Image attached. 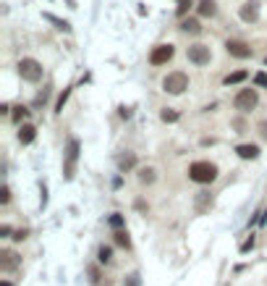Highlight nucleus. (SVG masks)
<instances>
[{"mask_svg": "<svg viewBox=\"0 0 267 286\" xmlns=\"http://www.w3.org/2000/svg\"><path fill=\"white\" fill-rule=\"evenodd\" d=\"M14 239H16V242H21V239H27V231H16V234H14Z\"/></svg>", "mask_w": 267, "mask_h": 286, "instance_id": "obj_31", "label": "nucleus"}, {"mask_svg": "<svg viewBox=\"0 0 267 286\" xmlns=\"http://www.w3.org/2000/svg\"><path fill=\"white\" fill-rule=\"evenodd\" d=\"M34 136H37V129H34L32 123H24V126L19 129V142H21V145H32Z\"/></svg>", "mask_w": 267, "mask_h": 286, "instance_id": "obj_11", "label": "nucleus"}, {"mask_svg": "<svg viewBox=\"0 0 267 286\" xmlns=\"http://www.w3.org/2000/svg\"><path fill=\"white\" fill-rule=\"evenodd\" d=\"M210 58H212V53H210V48H207V45H191L189 48V61L194 63V66H207L210 63Z\"/></svg>", "mask_w": 267, "mask_h": 286, "instance_id": "obj_5", "label": "nucleus"}, {"mask_svg": "<svg viewBox=\"0 0 267 286\" xmlns=\"http://www.w3.org/2000/svg\"><path fill=\"white\" fill-rule=\"evenodd\" d=\"M121 118H131V108H121Z\"/></svg>", "mask_w": 267, "mask_h": 286, "instance_id": "obj_30", "label": "nucleus"}, {"mask_svg": "<svg viewBox=\"0 0 267 286\" xmlns=\"http://www.w3.org/2000/svg\"><path fill=\"white\" fill-rule=\"evenodd\" d=\"M19 76L24 79V82H40L42 79V63L34 61V58H21L19 61Z\"/></svg>", "mask_w": 267, "mask_h": 286, "instance_id": "obj_3", "label": "nucleus"}, {"mask_svg": "<svg viewBox=\"0 0 267 286\" xmlns=\"http://www.w3.org/2000/svg\"><path fill=\"white\" fill-rule=\"evenodd\" d=\"M68 95H71V92H68V89H63V95L58 97V105H55V110H63V102L68 100Z\"/></svg>", "mask_w": 267, "mask_h": 286, "instance_id": "obj_25", "label": "nucleus"}, {"mask_svg": "<svg viewBox=\"0 0 267 286\" xmlns=\"http://www.w3.org/2000/svg\"><path fill=\"white\" fill-rule=\"evenodd\" d=\"M173 55H176V48H173V45H157V48L149 53V63H152V66H162V63H168Z\"/></svg>", "mask_w": 267, "mask_h": 286, "instance_id": "obj_6", "label": "nucleus"}, {"mask_svg": "<svg viewBox=\"0 0 267 286\" xmlns=\"http://www.w3.org/2000/svg\"><path fill=\"white\" fill-rule=\"evenodd\" d=\"M225 50L233 55V58H251V48L241 40H228L225 42Z\"/></svg>", "mask_w": 267, "mask_h": 286, "instance_id": "obj_7", "label": "nucleus"}, {"mask_svg": "<svg viewBox=\"0 0 267 286\" xmlns=\"http://www.w3.org/2000/svg\"><path fill=\"white\" fill-rule=\"evenodd\" d=\"M246 76H249V71H233V74L225 76V84H238V82H243Z\"/></svg>", "mask_w": 267, "mask_h": 286, "instance_id": "obj_17", "label": "nucleus"}, {"mask_svg": "<svg viewBox=\"0 0 267 286\" xmlns=\"http://www.w3.org/2000/svg\"><path fill=\"white\" fill-rule=\"evenodd\" d=\"M181 32H186V34H199L202 27H199V21H196V19H183Z\"/></svg>", "mask_w": 267, "mask_h": 286, "instance_id": "obj_14", "label": "nucleus"}, {"mask_svg": "<svg viewBox=\"0 0 267 286\" xmlns=\"http://www.w3.org/2000/svg\"><path fill=\"white\" fill-rule=\"evenodd\" d=\"M19 255H14V252H8V249H3L0 252V268L3 270H14V268H19Z\"/></svg>", "mask_w": 267, "mask_h": 286, "instance_id": "obj_10", "label": "nucleus"}, {"mask_svg": "<svg viewBox=\"0 0 267 286\" xmlns=\"http://www.w3.org/2000/svg\"><path fill=\"white\" fill-rule=\"evenodd\" d=\"M131 166H134V155H126V158H121V171L131 168Z\"/></svg>", "mask_w": 267, "mask_h": 286, "instance_id": "obj_24", "label": "nucleus"}, {"mask_svg": "<svg viewBox=\"0 0 267 286\" xmlns=\"http://www.w3.org/2000/svg\"><path fill=\"white\" fill-rule=\"evenodd\" d=\"M110 223H113L115 228H121V226H123V218H121V215H118V213H115V215H113V218H110Z\"/></svg>", "mask_w": 267, "mask_h": 286, "instance_id": "obj_27", "label": "nucleus"}, {"mask_svg": "<svg viewBox=\"0 0 267 286\" xmlns=\"http://www.w3.org/2000/svg\"><path fill=\"white\" fill-rule=\"evenodd\" d=\"M254 247V236L249 239V242H243V247H241V252H249V249Z\"/></svg>", "mask_w": 267, "mask_h": 286, "instance_id": "obj_28", "label": "nucleus"}, {"mask_svg": "<svg viewBox=\"0 0 267 286\" xmlns=\"http://www.w3.org/2000/svg\"><path fill=\"white\" fill-rule=\"evenodd\" d=\"M215 14H217V3H215V0H202V3H199V16L212 19Z\"/></svg>", "mask_w": 267, "mask_h": 286, "instance_id": "obj_13", "label": "nucleus"}, {"mask_svg": "<svg viewBox=\"0 0 267 286\" xmlns=\"http://www.w3.org/2000/svg\"><path fill=\"white\" fill-rule=\"evenodd\" d=\"M160 118L165 121V123H176V121H178V113H176V110H170V108H165V110L160 113Z\"/></svg>", "mask_w": 267, "mask_h": 286, "instance_id": "obj_19", "label": "nucleus"}, {"mask_svg": "<svg viewBox=\"0 0 267 286\" xmlns=\"http://www.w3.org/2000/svg\"><path fill=\"white\" fill-rule=\"evenodd\" d=\"M0 113H3V116H8V113H11V108H8V102H3V105H0Z\"/></svg>", "mask_w": 267, "mask_h": 286, "instance_id": "obj_32", "label": "nucleus"}, {"mask_svg": "<svg viewBox=\"0 0 267 286\" xmlns=\"http://www.w3.org/2000/svg\"><path fill=\"white\" fill-rule=\"evenodd\" d=\"M50 21H55V24H58V29H66L68 32V21H61V19H55V16H48Z\"/></svg>", "mask_w": 267, "mask_h": 286, "instance_id": "obj_26", "label": "nucleus"}, {"mask_svg": "<svg viewBox=\"0 0 267 286\" xmlns=\"http://www.w3.org/2000/svg\"><path fill=\"white\" fill-rule=\"evenodd\" d=\"M178 3H186V0H178Z\"/></svg>", "mask_w": 267, "mask_h": 286, "instance_id": "obj_35", "label": "nucleus"}, {"mask_svg": "<svg viewBox=\"0 0 267 286\" xmlns=\"http://www.w3.org/2000/svg\"><path fill=\"white\" fill-rule=\"evenodd\" d=\"M136 176H139V181H142V184H152V181L157 179V176H155V168H149V166H147V168H139Z\"/></svg>", "mask_w": 267, "mask_h": 286, "instance_id": "obj_15", "label": "nucleus"}, {"mask_svg": "<svg viewBox=\"0 0 267 286\" xmlns=\"http://www.w3.org/2000/svg\"><path fill=\"white\" fill-rule=\"evenodd\" d=\"M115 244H118V247H123V249H129V247H131V239H129V234H126V231H115Z\"/></svg>", "mask_w": 267, "mask_h": 286, "instance_id": "obj_18", "label": "nucleus"}, {"mask_svg": "<svg viewBox=\"0 0 267 286\" xmlns=\"http://www.w3.org/2000/svg\"><path fill=\"white\" fill-rule=\"evenodd\" d=\"M257 84L259 87H267V74H257Z\"/></svg>", "mask_w": 267, "mask_h": 286, "instance_id": "obj_29", "label": "nucleus"}, {"mask_svg": "<svg viewBox=\"0 0 267 286\" xmlns=\"http://www.w3.org/2000/svg\"><path fill=\"white\" fill-rule=\"evenodd\" d=\"M236 153H238V158H243V160H254V158L259 155V147H257V145H238Z\"/></svg>", "mask_w": 267, "mask_h": 286, "instance_id": "obj_12", "label": "nucleus"}, {"mask_svg": "<svg viewBox=\"0 0 267 286\" xmlns=\"http://www.w3.org/2000/svg\"><path fill=\"white\" fill-rule=\"evenodd\" d=\"M29 116V110L24 108V105H19V108H14V121H21V118H27Z\"/></svg>", "mask_w": 267, "mask_h": 286, "instance_id": "obj_21", "label": "nucleus"}, {"mask_svg": "<svg viewBox=\"0 0 267 286\" xmlns=\"http://www.w3.org/2000/svg\"><path fill=\"white\" fill-rule=\"evenodd\" d=\"M257 102H259V97H257V92L254 89H241V92L236 95V100H233V105H236V110H254L257 108Z\"/></svg>", "mask_w": 267, "mask_h": 286, "instance_id": "obj_4", "label": "nucleus"}, {"mask_svg": "<svg viewBox=\"0 0 267 286\" xmlns=\"http://www.w3.org/2000/svg\"><path fill=\"white\" fill-rule=\"evenodd\" d=\"M162 89H165L168 95H183L189 89V76L183 71H173L162 79Z\"/></svg>", "mask_w": 267, "mask_h": 286, "instance_id": "obj_2", "label": "nucleus"}, {"mask_svg": "<svg viewBox=\"0 0 267 286\" xmlns=\"http://www.w3.org/2000/svg\"><path fill=\"white\" fill-rule=\"evenodd\" d=\"M76 158H79V142L71 139V142H68V160H66V176H68V179L74 176V163H76Z\"/></svg>", "mask_w": 267, "mask_h": 286, "instance_id": "obj_9", "label": "nucleus"}, {"mask_svg": "<svg viewBox=\"0 0 267 286\" xmlns=\"http://www.w3.org/2000/svg\"><path fill=\"white\" fill-rule=\"evenodd\" d=\"M0 286H11V283H8V281H3V283H0Z\"/></svg>", "mask_w": 267, "mask_h": 286, "instance_id": "obj_34", "label": "nucleus"}, {"mask_svg": "<svg viewBox=\"0 0 267 286\" xmlns=\"http://www.w3.org/2000/svg\"><path fill=\"white\" fill-rule=\"evenodd\" d=\"M123 286H142V281H139V276H136V273H131V276H126Z\"/></svg>", "mask_w": 267, "mask_h": 286, "instance_id": "obj_22", "label": "nucleus"}, {"mask_svg": "<svg viewBox=\"0 0 267 286\" xmlns=\"http://www.w3.org/2000/svg\"><path fill=\"white\" fill-rule=\"evenodd\" d=\"M97 260H100V262H110V260H113V249H110V247H100Z\"/></svg>", "mask_w": 267, "mask_h": 286, "instance_id": "obj_20", "label": "nucleus"}, {"mask_svg": "<svg viewBox=\"0 0 267 286\" xmlns=\"http://www.w3.org/2000/svg\"><path fill=\"white\" fill-rule=\"evenodd\" d=\"M210 205H212V197H210L207 192H202L199 197H196V210H199V213H204L207 208H210Z\"/></svg>", "mask_w": 267, "mask_h": 286, "instance_id": "obj_16", "label": "nucleus"}, {"mask_svg": "<svg viewBox=\"0 0 267 286\" xmlns=\"http://www.w3.org/2000/svg\"><path fill=\"white\" fill-rule=\"evenodd\" d=\"M189 179L196 181V184H212L217 179V166L210 163V160H196V163L189 166Z\"/></svg>", "mask_w": 267, "mask_h": 286, "instance_id": "obj_1", "label": "nucleus"}, {"mask_svg": "<svg viewBox=\"0 0 267 286\" xmlns=\"http://www.w3.org/2000/svg\"><path fill=\"white\" fill-rule=\"evenodd\" d=\"M8 202H11V189L3 187V189H0V205H8Z\"/></svg>", "mask_w": 267, "mask_h": 286, "instance_id": "obj_23", "label": "nucleus"}, {"mask_svg": "<svg viewBox=\"0 0 267 286\" xmlns=\"http://www.w3.org/2000/svg\"><path fill=\"white\" fill-rule=\"evenodd\" d=\"M241 19L246 21V24H251V21L259 19V3H257V0H246V3L241 6Z\"/></svg>", "mask_w": 267, "mask_h": 286, "instance_id": "obj_8", "label": "nucleus"}, {"mask_svg": "<svg viewBox=\"0 0 267 286\" xmlns=\"http://www.w3.org/2000/svg\"><path fill=\"white\" fill-rule=\"evenodd\" d=\"M262 134H264V136H267V121H264V123H262Z\"/></svg>", "mask_w": 267, "mask_h": 286, "instance_id": "obj_33", "label": "nucleus"}]
</instances>
